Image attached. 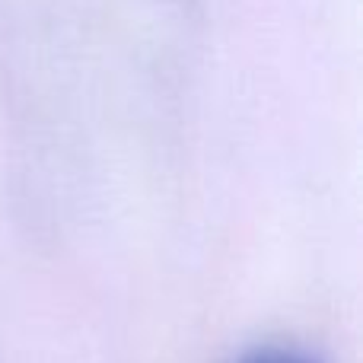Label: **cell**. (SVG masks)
<instances>
[{
	"label": "cell",
	"mask_w": 363,
	"mask_h": 363,
	"mask_svg": "<svg viewBox=\"0 0 363 363\" xmlns=\"http://www.w3.org/2000/svg\"><path fill=\"white\" fill-rule=\"evenodd\" d=\"M230 363H322V360H315L313 354H306V351H296V347L262 345V347H252V351L239 354V357Z\"/></svg>",
	"instance_id": "obj_1"
}]
</instances>
